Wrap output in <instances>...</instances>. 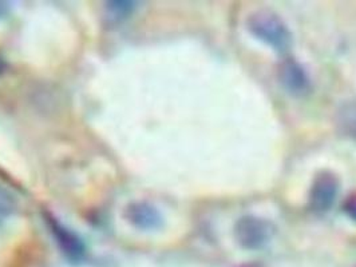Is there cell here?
<instances>
[{
  "label": "cell",
  "instance_id": "obj_7",
  "mask_svg": "<svg viewBox=\"0 0 356 267\" xmlns=\"http://www.w3.org/2000/svg\"><path fill=\"white\" fill-rule=\"evenodd\" d=\"M137 7V1H107L105 4L107 21L113 24L124 21L130 15H133Z\"/></svg>",
  "mask_w": 356,
  "mask_h": 267
},
{
  "label": "cell",
  "instance_id": "obj_3",
  "mask_svg": "<svg viewBox=\"0 0 356 267\" xmlns=\"http://www.w3.org/2000/svg\"><path fill=\"white\" fill-rule=\"evenodd\" d=\"M339 180L335 174L323 171L314 179L309 190V207L318 215L328 213L339 194Z\"/></svg>",
  "mask_w": 356,
  "mask_h": 267
},
{
  "label": "cell",
  "instance_id": "obj_2",
  "mask_svg": "<svg viewBox=\"0 0 356 267\" xmlns=\"http://www.w3.org/2000/svg\"><path fill=\"white\" fill-rule=\"evenodd\" d=\"M275 234L273 225L260 216L245 215L234 225V238L243 249L256 251L264 249Z\"/></svg>",
  "mask_w": 356,
  "mask_h": 267
},
{
  "label": "cell",
  "instance_id": "obj_8",
  "mask_svg": "<svg viewBox=\"0 0 356 267\" xmlns=\"http://www.w3.org/2000/svg\"><path fill=\"white\" fill-rule=\"evenodd\" d=\"M338 123L346 135L356 137V103H350L339 111Z\"/></svg>",
  "mask_w": 356,
  "mask_h": 267
},
{
  "label": "cell",
  "instance_id": "obj_10",
  "mask_svg": "<svg viewBox=\"0 0 356 267\" xmlns=\"http://www.w3.org/2000/svg\"><path fill=\"white\" fill-rule=\"evenodd\" d=\"M343 212L347 214L348 218L356 222V193L348 196L343 205Z\"/></svg>",
  "mask_w": 356,
  "mask_h": 267
},
{
  "label": "cell",
  "instance_id": "obj_1",
  "mask_svg": "<svg viewBox=\"0 0 356 267\" xmlns=\"http://www.w3.org/2000/svg\"><path fill=\"white\" fill-rule=\"evenodd\" d=\"M247 27L252 35L277 53H286L292 44V34L284 20L269 10L250 14Z\"/></svg>",
  "mask_w": 356,
  "mask_h": 267
},
{
  "label": "cell",
  "instance_id": "obj_6",
  "mask_svg": "<svg viewBox=\"0 0 356 267\" xmlns=\"http://www.w3.org/2000/svg\"><path fill=\"white\" fill-rule=\"evenodd\" d=\"M126 219L137 229L149 232V230H159L163 225V216L160 212L146 203V202H137L131 203L126 207Z\"/></svg>",
  "mask_w": 356,
  "mask_h": 267
},
{
  "label": "cell",
  "instance_id": "obj_4",
  "mask_svg": "<svg viewBox=\"0 0 356 267\" xmlns=\"http://www.w3.org/2000/svg\"><path fill=\"white\" fill-rule=\"evenodd\" d=\"M46 222L49 229L55 238L56 245L59 246L63 255L74 264H79L86 257V246L82 239L72 230L65 227L53 215L46 214Z\"/></svg>",
  "mask_w": 356,
  "mask_h": 267
},
{
  "label": "cell",
  "instance_id": "obj_11",
  "mask_svg": "<svg viewBox=\"0 0 356 267\" xmlns=\"http://www.w3.org/2000/svg\"><path fill=\"white\" fill-rule=\"evenodd\" d=\"M6 69H7V63H6V60H4V59L1 58V55H0V76L4 74Z\"/></svg>",
  "mask_w": 356,
  "mask_h": 267
},
{
  "label": "cell",
  "instance_id": "obj_9",
  "mask_svg": "<svg viewBox=\"0 0 356 267\" xmlns=\"http://www.w3.org/2000/svg\"><path fill=\"white\" fill-rule=\"evenodd\" d=\"M17 213V200L6 189L0 187V225Z\"/></svg>",
  "mask_w": 356,
  "mask_h": 267
},
{
  "label": "cell",
  "instance_id": "obj_5",
  "mask_svg": "<svg viewBox=\"0 0 356 267\" xmlns=\"http://www.w3.org/2000/svg\"><path fill=\"white\" fill-rule=\"evenodd\" d=\"M282 86L293 96H303L311 89V79L303 66L295 59H286L279 69Z\"/></svg>",
  "mask_w": 356,
  "mask_h": 267
}]
</instances>
